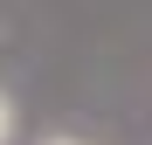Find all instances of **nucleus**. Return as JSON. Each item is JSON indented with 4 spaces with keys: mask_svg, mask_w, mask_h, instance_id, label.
I'll list each match as a JSON object with an SVG mask.
<instances>
[{
    "mask_svg": "<svg viewBox=\"0 0 152 145\" xmlns=\"http://www.w3.org/2000/svg\"><path fill=\"white\" fill-rule=\"evenodd\" d=\"M14 125H21V111H14L7 90H0V145H14Z\"/></svg>",
    "mask_w": 152,
    "mask_h": 145,
    "instance_id": "f257e3e1",
    "label": "nucleus"
},
{
    "mask_svg": "<svg viewBox=\"0 0 152 145\" xmlns=\"http://www.w3.org/2000/svg\"><path fill=\"white\" fill-rule=\"evenodd\" d=\"M48 145H83V138H48Z\"/></svg>",
    "mask_w": 152,
    "mask_h": 145,
    "instance_id": "f03ea898",
    "label": "nucleus"
}]
</instances>
